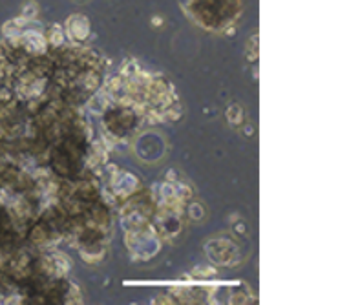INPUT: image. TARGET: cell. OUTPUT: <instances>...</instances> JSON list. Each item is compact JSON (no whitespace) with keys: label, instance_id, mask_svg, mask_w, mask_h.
<instances>
[{"label":"cell","instance_id":"1","mask_svg":"<svg viewBox=\"0 0 349 305\" xmlns=\"http://www.w3.org/2000/svg\"><path fill=\"white\" fill-rule=\"evenodd\" d=\"M66 33L74 42H84L90 35V20L84 15H72L66 20Z\"/></svg>","mask_w":349,"mask_h":305},{"label":"cell","instance_id":"2","mask_svg":"<svg viewBox=\"0 0 349 305\" xmlns=\"http://www.w3.org/2000/svg\"><path fill=\"white\" fill-rule=\"evenodd\" d=\"M64 38H66V35H64V29L60 27V24H50L48 27V31H46V42L52 44L53 48H60L64 44Z\"/></svg>","mask_w":349,"mask_h":305},{"label":"cell","instance_id":"3","mask_svg":"<svg viewBox=\"0 0 349 305\" xmlns=\"http://www.w3.org/2000/svg\"><path fill=\"white\" fill-rule=\"evenodd\" d=\"M227 115H228V121L232 124H240L244 121V112H242V106H240V104H230Z\"/></svg>","mask_w":349,"mask_h":305},{"label":"cell","instance_id":"4","mask_svg":"<svg viewBox=\"0 0 349 305\" xmlns=\"http://www.w3.org/2000/svg\"><path fill=\"white\" fill-rule=\"evenodd\" d=\"M37 13H38L37 4H35V2H32V4H28L26 7H24V13H22V15H24V18H26V20H30V18H35V16H37Z\"/></svg>","mask_w":349,"mask_h":305},{"label":"cell","instance_id":"5","mask_svg":"<svg viewBox=\"0 0 349 305\" xmlns=\"http://www.w3.org/2000/svg\"><path fill=\"white\" fill-rule=\"evenodd\" d=\"M150 22H152V26H154V27L164 26V18H163V16H159V15H154V16H152V20H150Z\"/></svg>","mask_w":349,"mask_h":305},{"label":"cell","instance_id":"6","mask_svg":"<svg viewBox=\"0 0 349 305\" xmlns=\"http://www.w3.org/2000/svg\"><path fill=\"white\" fill-rule=\"evenodd\" d=\"M77 2H84V0H77Z\"/></svg>","mask_w":349,"mask_h":305}]
</instances>
